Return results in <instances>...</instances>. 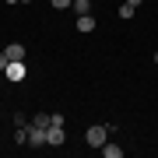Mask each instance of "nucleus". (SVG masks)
Returning a JSON list of instances; mask_svg holds the SVG:
<instances>
[{
    "instance_id": "obj_15",
    "label": "nucleus",
    "mask_w": 158,
    "mask_h": 158,
    "mask_svg": "<svg viewBox=\"0 0 158 158\" xmlns=\"http://www.w3.org/2000/svg\"><path fill=\"white\" fill-rule=\"evenodd\" d=\"M7 4H11V7H14V4H21V0H7Z\"/></svg>"
},
{
    "instance_id": "obj_3",
    "label": "nucleus",
    "mask_w": 158,
    "mask_h": 158,
    "mask_svg": "<svg viewBox=\"0 0 158 158\" xmlns=\"http://www.w3.org/2000/svg\"><path fill=\"white\" fill-rule=\"evenodd\" d=\"M4 77L14 81V85H18V81H25V63H21V60H11V63H7V70H4Z\"/></svg>"
},
{
    "instance_id": "obj_9",
    "label": "nucleus",
    "mask_w": 158,
    "mask_h": 158,
    "mask_svg": "<svg viewBox=\"0 0 158 158\" xmlns=\"http://www.w3.org/2000/svg\"><path fill=\"white\" fill-rule=\"evenodd\" d=\"M14 141L18 144H28V123H25V127H14Z\"/></svg>"
},
{
    "instance_id": "obj_13",
    "label": "nucleus",
    "mask_w": 158,
    "mask_h": 158,
    "mask_svg": "<svg viewBox=\"0 0 158 158\" xmlns=\"http://www.w3.org/2000/svg\"><path fill=\"white\" fill-rule=\"evenodd\" d=\"M7 63H11V60H7V53H0V74L7 70Z\"/></svg>"
},
{
    "instance_id": "obj_17",
    "label": "nucleus",
    "mask_w": 158,
    "mask_h": 158,
    "mask_svg": "<svg viewBox=\"0 0 158 158\" xmlns=\"http://www.w3.org/2000/svg\"><path fill=\"white\" fill-rule=\"evenodd\" d=\"M155 63H158V53H155Z\"/></svg>"
},
{
    "instance_id": "obj_8",
    "label": "nucleus",
    "mask_w": 158,
    "mask_h": 158,
    "mask_svg": "<svg viewBox=\"0 0 158 158\" xmlns=\"http://www.w3.org/2000/svg\"><path fill=\"white\" fill-rule=\"evenodd\" d=\"M28 123H32V127H39V130H46V127H49V123H53V119H49V116H46V113H35V116L28 119Z\"/></svg>"
},
{
    "instance_id": "obj_2",
    "label": "nucleus",
    "mask_w": 158,
    "mask_h": 158,
    "mask_svg": "<svg viewBox=\"0 0 158 158\" xmlns=\"http://www.w3.org/2000/svg\"><path fill=\"white\" fill-rule=\"evenodd\" d=\"M63 141H67V130H63L60 123L46 127V144H49V148H63Z\"/></svg>"
},
{
    "instance_id": "obj_16",
    "label": "nucleus",
    "mask_w": 158,
    "mask_h": 158,
    "mask_svg": "<svg viewBox=\"0 0 158 158\" xmlns=\"http://www.w3.org/2000/svg\"><path fill=\"white\" fill-rule=\"evenodd\" d=\"M21 4H32V0H21Z\"/></svg>"
},
{
    "instance_id": "obj_5",
    "label": "nucleus",
    "mask_w": 158,
    "mask_h": 158,
    "mask_svg": "<svg viewBox=\"0 0 158 158\" xmlns=\"http://www.w3.org/2000/svg\"><path fill=\"white\" fill-rule=\"evenodd\" d=\"M77 32H95V18L91 14H77Z\"/></svg>"
},
{
    "instance_id": "obj_6",
    "label": "nucleus",
    "mask_w": 158,
    "mask_h": 158,
    "mask_svg": "<svg viewBox=\"0 0 158 158\" xmlns=\"http://www.w3.org/2000/svg\"><path fill=\"white\" fill-rule=\"evenodd\" d=\"M4 53H7V60H25V46L21 42H11Z\"/></svg>"
},
{
    "instance_id": "obj_10",
    "label": "nucleus",
    "mask_w": 158,
    "mask_h": 158,
    "mask_svg": "<svg viewBox=\"0 0 158 158\" xmlns=\"http://www.w3.org/2000/svg\"><path fill=\"white\" fill-rule=\"evenodd\" d=\"M74 14H91V0H74Z\"/></svg>"
},
{
    "instance_id": "obj_14",
    "label": "nucleus",
    "mask_w": 158,
    "mask_h": 158,
    "mask_svg": "<svg viewBox=\"0 0 158 158\" xmlns=\"http://www.w3.org/2000/svg\"><path fill=\"white\" fill-rule=\"evenodd\" d=\"M127 4H130V7H141V4H144V0H127Z\"/></svg>"
},
{
    "instance_id": "obj_1",
    "label": "nucleus",
    "mask_w": 158,
    "mask_h": 158,
    "mask_svg": "<svg viewBox=\"0 0 158 158\" xmlns=\"http://www.w3.org/2000/svg\"><path fill=\"white\" fill-rule=\"evenodd\" d=\"M85 141H88V148H102V144L109 141V127H102V123H95V127H88Z\"/></svg>"
},
{
    "instance_id": "obj_11",
    "label": "nucleus",
    "mask_w": 158,
    "mask_h": 158,
    "mask_svg": "<svg viewBox=\"0 0 158 158\" xmlns=\"http://www.w3.org/2000/svg\"><path fill=\"white\" fill-rule=\"evenodd\" d=\"M53 7H56V11H67V7H74V0H49Z\"/></svg>"
},
{
    "instance_id": "obj_12",
    "label": "nucleus",
    "mask_w": 158,
    "mask_h": 158,
    "mask_svg": "<svg viewBox=\"0 0 158 158\" xmlns=\"http://www.w3.org/2000/svg\"><path fill=\"white\" fill-rule=\"evenodd\" d=\"M134 11H137V7H130L127 0H123V7H119V18H134Z\"/></svg>"
},
{
    "instance_id": "obj_7",
    "label": "nucleus",
    "mask_w": 158,
    "mask_h": 158,
    "mask_svg": "<svg viewBox=\"0 0 158 158\" xmlns=\"http://www.w3.org/2000/svg\"><path fill=\"white\" fill-rule=\"evenodd\" d=\"M102 155H106V158H123V148H119V144H102Z\"/></svg>"
},
{
    "instance_id": "obj_4",
    "label": "nucleus",
    "mask_w": 158,
    "mask_h": 158,
    "mask_svg": "<svg viewBox=\"0 0 158 158\" xmlns=\"http://www.w3.org/2000/svg\"><path fill=\"white\" fill-rule=\"evenodd\" d=\"M28 148H46V130L28 123Z\"/></svg>"
}]
</instances>
